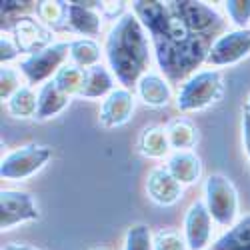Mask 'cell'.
Returning <instances> with one entry per match:
<instances>
[{
    "mask_svg": "<svg viewBox=\"0 0 250 250\" xmlns=\"http://www.w3.org/2000/svg\"><path fill=\"white\" fill-rule=\"evenodd\" d=\"M138 96L148 104V106H166L170 102L172 90L168 80L156 72H146L138 82Z\"/></svg>",
    "mask_w": 250,
    "mask_h": 250,
    "instance_id": "e0dca14e",
    "label": "cell"
},
{
    "mask_svg": "<svg viewBox=\"0 0 250 250\" xmlns=\"http://www.w3.org/2000/svg\"><path fill=\"white\" fill-rule=\"evenodd\" d=\"M52 152L46 146H36V144H26L6 154L0 162V176L8 180H22L38 172L42 166L50 160Z\"/></svg>",
    "mask_w": 250,
    "mask_h": 250,
    "instance_id": "52a82bcc",
    "label": "cell"
},
{
    "mask_svg": "<svg viewBox=\"0 0 250 250\" xmlns=\"http://www.w3.org/2000/svg\"><path fill=\"white\" fill-rule=\"evenodd\" d=\"M4 250H30V246H22V244H6Z\"/></svg>",
    "mask_w": 250,
    "mask_h": 250,
    "instance_id": "d6a6232c",
    "label": "cell"
},
{
    "mask_svg": "<svg viewBox=\"0 0 250 250\" xmlns=\"http://www.w3.org/2000/svg\"><path fill=\"white\" fill-rule=\"evenodd\" d=\"M166 168H168V172L184 186V184H192V182H196L200 178L202 162L190 150H176V152L170 154Z\"/></svg>",
    "mask_w": 250,
    "mask_h": 250,
    "instance_id": "9a60e30c",
    "label": "cell"
},
{
    "mask_svg": "<svg viewBox=\"0 0 250 250\" xmlns=\"http://www.w3.org/2000/svg\"><path fill=\"white\" fill-rule=\"evenodd\" d=\"M30 250H36V248H30Z\"/></svg>",
    "mask_w": 250,
    "mask_h": 250,
    "instance_id": "e575fe53",
    "label": "cell"
},
{
    "mask_svg": "<svg viewBox=\"0 0 250 250\" xmlns=\"http://www.w3.org/2000/svg\"><path fill=\"white\" fill-rule=\"evenodd\" d=\"M140 152L148 158H162L168 154L170 150V142H168V134H166V128L162 126H150L140 134L138 140Z\"/></svg>",
    "mask_w": 250,
    "mask_h": 250,
    "instance_id": "ffe728a7",
    "label": "cell"
},
{
    "mask_svg": "<svg viewBox=\"0 0 250 250\" xmlns=\"http://www.w3.org/2000/svg\"><path fill=\"white\" fill-rule=\"evenodd\" d=\"M170 8L180 18V22L186 26V30L206 36L210 30L220 26L218 12L204 2H192V0H180V2H170Z\"/></svg>",
    "mask_w": 250,
    "mask_h": 250,
    "instance_id": "30bf717a",
    "label": "cell"
},
{
    "mask_svg": "<svg viewBox=\"0 0 250 250\" xmlns=\"http://www.w3.org/2000/svg\"><path fill=\"white\" fill-rule=\"evenodd\" d=\"M114 74L102 64H96L92 68L84 70V78H82V88L80 96L82 98H102L114 92Z\"/></svg>",
    "mask_w": 250,
    "mask_h": 250,
    "instance_id": "2e32d148",
    "label": "cell"
},
{
    "mask_svg": "<svg viewBox=\"0 0 250 250\" xmlns=\"http://www.w3.org/2000/svg\"><path fill=\"white\" fill-rule=\"evenodd\" d=\"M40 212L28 192L20 190H2L0 194V228L10 230L12 226L38 220Z\"/></svg>",
    "mask_w": 250,
    "mask_h": 250,
    "instance_id": "9c48e42d",
    "label": "cell"
},
{
    "mask_svg": "<svg viewBox=\"0 0 250 250\" xmlns=\"http://www.w3.org/2000/svg\"><path fill=\"white\" fill-rule=\"evenodd\" d=\"M68 100H70V96L66 92H62L54 80H48L38 92V110H36L34 118L44 120V118L56 116L58 112L66 108Z\"/></svg>",
    "mask_w": 250,
    "mask_h": 250,
    "instance_id": "ac0fdd59",
    "label": "cell"
},
{
    "mask_svg": "<svg viewBox=\"0 0 250 250\" xmlns=\"http://www.w3.org/2000/svg\"><path fill=\"white\" fill-rule=\"evenodd\" d=\"M250 54V28H236L230 32H224L222 36H218L210 52H208L206 64L210 66H230L236 64L242 58H246Z\"/></svg>",
    "mask_w": 250,
    "mask_h": 250,
    "instance_id": "ba28073f",
    "label": "cell"
},
{
    "mask_svg": "<svg viewBox=\"0 0 250 250\" xmlns=\"http://www.w3.org/2000/svg\"><path fill=\"white\" fill-rule=\"evenodd\" d=\"M132 10L152 40L154 38L182 40L192 34L186 30V26L180 22V18L174 14V10L170 8V2L164 4V2H144V0H136V2H132Z\"/></svg>",
    "mask_w": 250,
    "mask_h": 250,
    "instance_id": "3957f363",
    "label": "cell"
},
{
    "mask_svg": "<svg viewBox=\"0 0 250 250\" xmlns=\"http://www.w3.org/2000/svg\"><path fill=\"white\" fill-rule=\"evenodd\" d=\"M134 110V98L130 94V90L126 88H116L114 92H110L102 102L100 108V122L106 128H114V126H122L124 122H128Z\"/></svg>",
    "mask_w": 250,
    "mask_h": 250,
    "instance_id": "4fadbf2b",
    "label": "cell"
},
{
    "mask_svg": "<svg viewBox=\"0 0 250 250\" xmlns=\"http://www.w3.org/2000/svg\"><path fill=\"white\" fill-rule=\"evenodd\" d=\"M38 14L52 28L66 26V2H40Z\"/></svg>",
    "mask_w": 250,
    "mask_h": 250,
    "instance_id": "4316f807",
    "label": "cell"
},
{
    "mask_svg": "<svg viewBox=\"0 0 250 250\" xmlns=\"http://www.w3.org/2000/svg\"><path fill=\"white\" fill-rule=\"evenodd\" d=\"M18 52H20V46L16 44V40L12 36L2 34V38H0V60H2V66H4V62L14 60Z\"/></svg>",
    "mask_w": 250,
    "mask_h": 250,
    "instance_id": "4dcf8cb0",
    "label": "cell"
},
{
    "mask_svg": "<svg viewBox=\"0 0 250 250\" xmlns=\"http://www.w3.org/2000/svg\"><path fill=\"white\" fill-rule=\"evenodd\" d=\"M212 216L204 202H192L184 216V240L188 250H204L210 242Z\"/></svg>",
    "mask_w": 250,
    "mask_h": 250,
    "instance_id": "8fae6325",
    "label": "cell"
},
{
    "mask_svg": "<svg viewBox=\"0 0 250 250\" xmlns=\"http://www.w3.org/2000/svg\"><path fill=\"white\" fill-rule=\"evenodd\" d=\"M14 34H16V44L20 46V50L22 48L30 50V48H34V44L40 46L48 40L46 38L48 32L42 30L32 18H26V16L18 18V22L14 24ZM40 48H44V46H40Z\"/></svg>",
    "mask_w": 250,
    "mask_h": 250,
    "instance_id": "44dd1931",
    "label": "cell"
},
{
    "mask_svg": "<svg viewBox=\"0 0 250 250\" xmlns=\"http://www.w3.org/2000/svg\"><path fill=\"white\" fill-rule=\"evenodd\" d=\"M210 250H250V214L236 220L222 236H218Z\"/></svg>",
    "mask_w": 250,
    "mask_h": 250,
    "instance_id": "d6986e66",
    "label": "cell"
},
{
    "mask_svg": "<svg viewBox=\"0 0 250 250\" xmlns=\"http://www.w3.org/2000/svg\"><path fill=\"white\" fill-rule=\"evenodd\" d=\"M70 56V42H54L36 52H30L20 62V72L24 74L28 84H40V82L54 78L56 72L64 66V60Z\"/></svg>",
    "mask_w": 250,
    "mask_h": 250,
    "instance_id": "8992f818",
    "label": "cell"
},
{
    "mask_svg": "<svg viewBox=\"0 0 250 250\" xmlns=\"http://www.w3.org/2000/svg\"><path fill=\"white\" fill-rule=\"evenodd\" d=\"M124 250H154V234L146 224H134L128 228Z\"/></svg>",
    "mask_w": 250,
    "mask_h": 250,
    "instance_id": "484cf974",
    "label": "cell"
},
{
    "mask_svg": "<svg viewBox=\"0 0 250 250\" xmlns=\"http://www.w3.org/2000/svg\"><path fill=\"white\" fill-rule=\"evenodd\" d=\"M70 60L72 64L86 70L100 62V46L92 38H78L70 42Z\"/></svg>",
    "mask_w": 250,
    "mask_h": 250,
    "instance_id": "7402d4cb",
    "label": "cell"
},
{
    "mask_svg": "<svg viewBox=\"0 0 250 250\" xmlns=\"http://www.w3.org/2000/svg\"><path fill=\"white\" fill-rule=\"evenodd\" d=\"M6 106H8V112L16 118H32L36 116V110H38V96L30 86H22L6 102Z\"/></svg>",
    "mask_w": 250,
    "mask_h": 250,
    "instance_id": "cb8c5ba5",
    "label": "cell"
},
{
    "mask_svg": "<svg viewBox=\"0 0 250 250\" xmlns=\"http://www.w3.org/2000/svg\"><path fill=\"white\" fill-rule=\"evenodd\" d=\"M146 190H148V196L160 204V206H170L174 204L180 196H182V184L168 172V168H154L150 174H148V182H146Z\"/></svg>",
    "mask_w": 250,
    "mask_h": 250,
    "instance_id": "5bb4252c",
    "label": "cell"
},
{
    "mask_svg": "<svg viewBox=\"0 0 250 250\" xmlns=\"http://www.w3.org/2000/svg\"><path fill=\"white\" fill-rule=\"evenodd\" d=\"M82 78H84V70L74 66V64H64L56 76L52 78L58 88L62 92H66L68 96H80V88H82Z\"/></svg>",
    "mask_w": 250,
    "mask_h": 250,
    "instance_id": "d4e9b609",
    "label": "cell"
},
{
    "mask_svg": "<svg viewBox=\"0 0 250 250\" xmlns=\"http://www.w3.org/2000/svg\"><path fill=\"white\" fill-rule=\"evenodd\" d=\"M226 14L230 16L232 24H236L240 30H244L250 22V0H228L224 2Z\"/></svg>",
    "mask_w": 250,
    "mask_h": 250,
    "instance_id": "83f0119b",
    "label": "cell"
},
{
    "mask_svg": "<svg viewBox=\"0 0 250 250\" xmlns=\"http://www.w3.org/2000/svg\"><path fill=\"white\" fill-rule=\"evenodd\" d=\"M154 250H188V244L178 232L164 228L154 234Z\"/></svg>",
    "mask_w": 250,
    "mask_h": 250,
    "instance_id": "f1b7e54d",
    "label": "cell"
},
{
    "mask_svg": "<svg viewBox=\"0 0 250 250\" xmlns=\"http://www.w3.org/2000/svg\"><path fill=\"white\" fill-rule=\"evenodd\" d=\"M246 112L250 114V96H248V102H246Z\"/></svg>",
    "mask_w": 250,
    "mask_h": 250,
    "instance_id": "836d02e7",
    "label": "cell"
},
{
    "mask_svg": "<svg viewBox=\"0 0 250 250\" xmlns=\"http://www.w3.org/2000/svg\"><path fill=\"white\" fill-rule=\"evenodd\" d=\"M20 88V82H18V72L14 68L2 66L0 70V98L2 100H10Z\"/></svg>",
    "mask_w": 250,
    "mask_h": 250,
    "instance_id": "f546056e",
    "label": "cell"
},
{
    "mask_svg": "<svg viewBox=\"0 0 250 250\" xmlns=\"http://www.w3.org/2000/svg\"><path fill=\"white\" fill-rule=\"evenodd\" d=\"M204 204L212 220L230 228L238 214V192L224 174H210L204 184Z\"/></svg>",
    "mask_w": 250,
    "mask_h": 250,
    "instance_id": "5b68a950",
    "label": "cell"
},
{
    "mask_svg": "<svg viewBox=\"0 0 250 250\" xmlns=\"http://www.w3.org/2000/svg\"><path fill=\"white\" fill-rule=\"evenodd\" d=\"M152 46H154L156 62L160 70L164 72V76L170 82H180V80L186 82L202 62H206L212 44H208L206 36L190 34L188 38H182V40L154 38Z\"/></svg>",
    "mask_w": 250,
    "mask_h": 250,
    "instance_id": "7a4b0ae2",
    "label": "cell"
},
{
    "mask_svg": "<svg viewBox=\"0 0 250 250\" xmlns=\"http://www.w3.org/2000/svg\"><path fill=\"white\" fill-rule=\"evenodd\" d=\"M104 54L108 68L120 84L130 90L150 66V44L142 22L134 12L122 14L106 36Z\"/></svg>",
    "mask_w": 250,
    "mask_h": 250,
    "instance_id": "6da1fadb",
    "label": "cell"
},
{
    "mask_svg": "<svg viewBox=\"0 0 250 250\" xmlns=\"http://www.w3.org/2000/svg\"><path fill=\"white\" fill-rule=\"evenodd\" d=\"M166 134H168L170 148H176V150H188L196 144V128L184 118L172 120L166 126Z\"/></svg>",
    "mask_w": 250,
    "mask_h": 250,
    "instance_id": "603a6c76",
    "label": "cell"
},
{
    "mask_svg": "<svg viewBox=\"0 0 250 250\" xmlns=\"http://www.w3.org/2000/svg\"><path fill=\"white\" fill-rule=\"evenodd\" d=\"M242 138H244V148H246V154L250 158V114L244 110V116H242Z\"/></svg>",
    "mask_w": 250,
    "mask_h": 250,
    "instance_id": "1f68e13d",
    "label": "cell"
},
{
    "mask_svg": "<svg viewBox=\"0 0 250 250\" xmlns=\"http://www.w3.org/2000/svg\"><path fill=\"white\" fill-rule=\"evenodd\" d=\"M224 90V80L218 70H200L184 82L176 96V106L182 112H194L214 104Z\"/></svg>",
    "mask_w": 250,
    "mask_h": 250,
    "instance_id": "277c9868",
    "label": "cell"
},
{
    "mask_svg": "<svg viewBox=\"0 0 250 250\" xmlns=\"http://www.w3.org/2000/svg\"><path fill=\"white\" fill-rule=\"evenodd\" d=\"M102 2H66V26L82 36H96L100 32V14L96 12Z\"/></svg>",
    "mask_w": 250,
    "mask_h": 250,
    "instance_id": "7c38bea8",
    "label": "cell"
}]
</instances>
